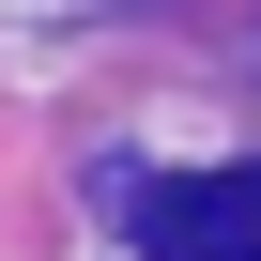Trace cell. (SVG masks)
I'll list each match as a JSON object with an SVG mask.
<instances>
[{"label":"cell","instance_id":"1","mask_svg":"<svg viewBox=\"0 0 261 261\" xmlns=\"http://www.w3.org/2000/svg\"><path fill=\"white\" fill-rule=\"evenodd\" d=\"M139 246L154 261H261V169H185L139 200Z\"/></svg>","mask_w":261,"mask_h":261}]
</instances>
